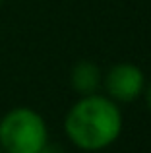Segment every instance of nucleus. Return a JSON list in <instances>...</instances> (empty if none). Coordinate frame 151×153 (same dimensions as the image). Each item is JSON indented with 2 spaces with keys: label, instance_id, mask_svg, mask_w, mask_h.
<instances>
[{
  "label": "nucleus",
  "instance_id": "8",
  "mask_svg": "<svg viewBox=\"0 0 151 153\" xmlns=\"http://www.w3.org/2000/svg\"><path fill=\"white\" fill-rule=\"evenodd\" d=\"M2 2H4V0H0V4H2Z\"/></svg>",
  "mask_w": 151,
  "mask_h": 153
},
{
  "label": "nucleus",
  "instance_id": "7",
  "mask_svg": "<svg viewBox=\"0 0 151 153\" xmlns=\"http://www.w3.org/2000/svg\"><path fill=\"white\" fill-rule=\"evenodd\" d=\"M0 153H6V151H2V149H0Z\"/></svg>",
  "mask_w": 151,
  "mask_h": 153
},
{
  "label": "nucleus",
  "instance_id": "1",
  "mask_svg": "<svg viewBox=\"0 0 151 153\" xmlns=\"http://www.w3.org/2000/svg\"><path fill=\"white\" fill-rule=\"evenodd\" d=\"M64 130L74 146L87 151L103 149L118 138L122 116L110 99L95 93L83 95L66 114Z\"/></svg>",
  "mask_w": 151,
  "mask_h": 153
},
{
  "label": "nucleus",
  "instance_id": "4",
  "mask_svg": "<svg viewBox=\"0 0 151 153\" xmlns=\"http://www.w3.org/2000/svg\"><path fill=\"white\" fill-rule=\"evenodd\" d=\"M70 79L79 95H93L101 83V70L97 64L89 62V60H81L74 66Z\"/></svg>",
  "mask_w": 151,
  "mask_h": 153
},
{
  "label": "nucleus",
  "instance_id": "2",
  "mask_svg": "<svg viewBox=\"0 0 151 153\" xmlns=\"http://www.w3.org/2000/svg\"><path fill=\"white\" fill-rule=\"evenodd\" d=\"M49 142L47 124L27 107L12 108L0 118V149L6 153H37Z\"/></svg>",
  "mask_w": 151,
  "mask_h": 153
},
{
  "label": "nucleus",
  "instance_id": "3",
  "mask_svg": "<svg viewBox=\"0 0 151 153\" xmlns=\"http://www.w3.org/2000/svg\"><path fill=\"white\" fill-rule=\"evenodd\" d=\"M107 91L116 101H132L144 89V72L134 64H116L105 78Z\"/></svg>",
  "mask_w": 151,
  "mask_h": 153
},
{
  "label": "nucleus",
  "instance_id": "5",
  "mask_svg": "<svg viewBox=\"0 0 151 153\" xmlns=\"http://www.w3.org/2000/svg\"><path fill=\"white\" fill-rule=\"evenodd\" d=\"M37 153H66V151H64V147H60L58 143H49L47 142Z\"/></svg>",
  "mask_w": 151,
  "mask_h": 153
},
{
  "label": "nucleus",
  "instance_id": "6",
  "mask_svg": "<svg viewBox=\"0 0 151 153\" xmlns=\"http://www.w3.org/2000/svg\"><path fill=\"white\" fill-rule=\"evenodd\" d=\"M147 107H149V111H151V85L147 87Z\"/></svg>",
  "mask_w": 151,
  "mask_h": 153
}]
</instances>
